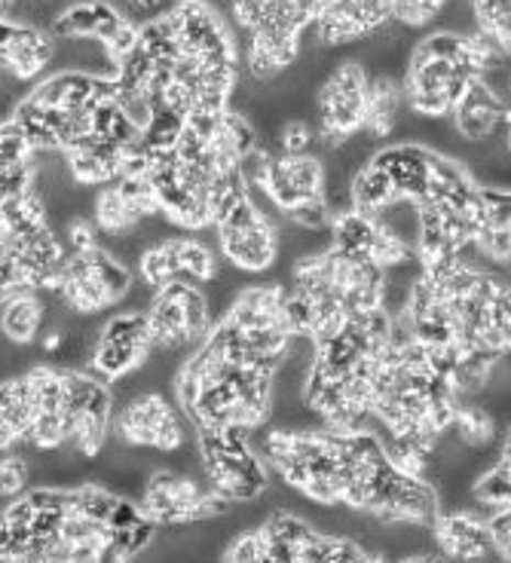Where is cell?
<instances>
[{
  "label": "cell",
  "mask_w": 511,
  "mask_h": 563,
  "mask_svg": "<svg viewBox=\"0 0 511 563\" xmlns=\"http://www.w3.org/2000/svg\"><path fill=\"white\" fill-rule=\"evenodd\" d=\"M43 331V303L34 297V291L10 297L0 307V334L10 340L13 346H31L37 343V334Z\"/></svg>",
  "instance_id": "obj_1"
},
{
  "label": "cell",
  "mask_w": 511,
  "mask_h": 563,
  "mask_svg": "<svg viewBox=\"0 0 511 563\" xmlns=\"http://www.w3.org/2000/svg\"><path fill=\"white\" fill-rule=\"evenodd\" d=\"M396 197V187L392 181L386 178L384 172L374 169V166H365V169L358 172L353 178V209L362 211V214H368L374 218L377 211L389 206Z\"/></svg>",
  "instance_id": "obj_2"
},
{
  "label": "cell",
  "mask_w": 511,
  "mask_h": 563,
  "mask_svg": "<svg viewBox=\"0 0 511 563\" xmlns=\"http://www.w3.org/2000/svg\"><path fill=\"white\" fill-rule=\"evenodd\" d=\"M282 163L285 178L295 187V194L300 197V202H310V199H322V163L310 154L298 156H279Z\"/></svg>",
  "instance_id": "obj_3"
},
{
  "label": "cell",
  "mask_w": 511,
  "mask_h": 563,
  "mask_svg": "<svg viewBox=\"0 0 511 563\" xmlns=\"http://www.w3.org/2000/svg\"><path fill=\"white\" fill-rule=\"evenodd\" d=\"M509 453L499 456L497 465H490L481 478L471 484V499H478L484 506L509 508Z\"/></svg>",
  "instance_id": "obj_4"
},
{
  "label": "cell",
  "mask_w": 511,
  "mask_h": 563,
  "mask_svg": "<svg viewBox=\"0 0 511 563\" xmlns=\"http://www.w3.org/2000/svg\"><path fill=\"white\" fill-rule=\"evenodd\" d=\"M29 490V463L15 453L0 456V503H13Z\"/></svg>",
  "instance_id": "obj_5"
},
{
  "label": "cell",
  "mask_w": 511,
  "mask_h": 563,
  "mask_svg": "<svg viewBox=\"0 0 511 563\" xmlns=\"http://www.w3.org/2000/svg\"><path fill=\"white\" fill-rule=\"evenodd\" d=\"M484 527H487V536H490V545H493V551H497V558H502V561L509 563V536H511L509 508H499L497 515H490V518L484 521Z\"/></svg>",
  "instance_id": "obj_6"
},
{
  "label": "cell",
  "mask_w": 511,
  "mask_h": 563,
  "mask_svg": "<svg viewBox=\"0 0 511 563\" xmlns=\"http://www.w3.org/2000/svg\"><path fill=\"white\" fill-rule=\"evenodd\" d=\"M144 521V511L142 506L135 503V499H123V496H116L114 508H111V515H108V530H132V527H138Z\"/></svg>",
  "instance_id": "obj_7"
},
{
  "label": "cell",
  "mask_w": 511,
  "mask_h": 563,
  "mask_svg": "<svg viewBox=\"0 0 511 563\" xmlns=\"http://www.w3.org/2000/svg\"><path fill=\"white\" fill-rule=\"evenodd\" d=\"M13 15V3H0V22H10Z\"/></svg>",
  "instance_id": "obj_8"
}]
</instances>
